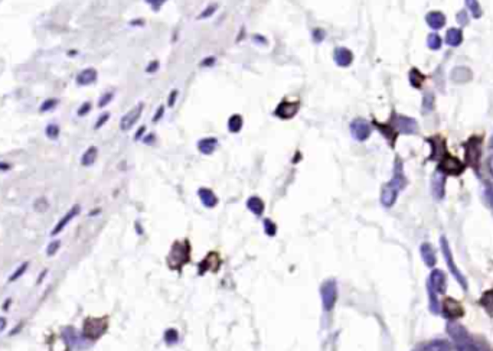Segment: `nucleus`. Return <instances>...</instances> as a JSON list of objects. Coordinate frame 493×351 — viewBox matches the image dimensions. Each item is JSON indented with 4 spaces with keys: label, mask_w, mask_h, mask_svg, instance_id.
Listing matches in <instances>:
<instances>
[{
    "label": "nucleus",
    "mask_w": 493,
    "mask_h": 351,
    "mask_svg": "<svg viewBox=\"0 0 493 351\" xmlns=\"http://www.w3.org/2000/svg\"><path fill=\"white\" fill-rule=\"evenodd\" d=\"M424 351H451V347L447 341L443 340H434L425 345Z\"/></svg>",
    "instance_id": "nucleus-28"
},
{
    "label": "nucleus",
    "mask_w": 493,
    "mask_h": 351,
    "mask_svg": "<svg viewBox=\"0 0 493 351\" xmlns=\"http://www.w3.org/2000/svg\"><path fill=\"white\" fill-rule=\"evenodd\" d=\"M441 309H443V315L446 316L447 319H450V321H454L457 318H461L463 314H465L463 305L454 298L444 299L443 301V305H441Z\"/></svg>",
    "instance_id": "nucleus-9"
},
{
    "label": "nucleus",
    "mask_w": 493,
    "mask_h": 351,
    "mask_svg": "<svg viewBox=\"0 0 493 351\" xmlns=\"http://www.w3.org/2000/svg\"><path fill=\"white\" fill-rule=\"evenodd\" d=\"M252 41H254V42H258V44L267 45V38H264V36H261V35H254L252 36Z\"/></svg>",
    "instance_id": "nucleus-53"
},
{
    "label": "nucleus",
    "mask_w": 493,
    "mask_h": 351,
    "mask_svg": "<svg viewBox=\"0 0 493 351\" xmlns=\"http://www.w3.org/2000/svg\"><path fill=\"white\" fill-rule=\"evenodd\" d=\"M392 127L399 133H404V134L418 133L417 120H414L413 117H408V116H402V114H394L392 116Z\"/></svg>",
    "instance_id": "nucleus-7"
},
{
    "label": "nucleus",
    "mask_w": 493,
    "mask_h": 351,
    "mask_svg": "<svg viewBox=\"0 0 493 351\" xmlns=\"http://www.w3.org/2000/svg\"><path fill=\"white\" fill-rule=\"evenodd\" d=\"M190 260V245L188 240L176 241L170 249L166 262L172 271H182V267Z\"/></svg>",
    "instance_id": "nucleus-2"
},
{
    "label": "nucleus",
    "mask_w": 493,
    "mask_h": 351,
    "mask_svg": "<svg viewBox=\"0 0 493 351\" xmlns=\"http://www.w3.org/2000/svg\"><path fill=\"white\" fill-rule=\"evenodd\" d=\"M198 197L200 202L207 207V208H214L216 204H218V197L215 195V193L209 188H199L198 190Z\"/></svg>",
    "instance_id": "nucleus-17"
},
{
    "label": "nucleus",
    "mask_w": 493,
    "mask_h": 351,
    "mask_svg": "<svg viewBox=\"0 0 493 351\" xmlns=\"http://www.w3.org/2000/svg\"><path fill=\"white\" fill-rule=\"evenodd\" d=\"M146 2L152 6V9L155 10V12H159L167 0H146Z\"/></svg>",
    "instance_id": "nucleus-42"
},
{
    "label": "nucleus",
    "mask_w": 493,
    "mask_h": 351,
    "mask_svg": "<svg viewBox=\"0 0 493 351\" xmlns=\"http://www.w3.org/2000/svg\"><path fill=\"white\" fill-rule=\"evenodd\" d=\"M242 126H244V119L241 114H233L228 120V130L231 133H238L241 132Z\"/></svg>",
    "instance_id": "nucleus-27"
},
{
    "label": "nucleus",
    "mask_w": 493,
    "mask_h": 351,
    "mask_svg": "<svg viewBox=\"0 0 493 351\" xmlns=\"http://www.w3.org/2000/svg\"><path fill=\"white\" fill-rule=\"evenodd\" d=\"M490 146L493 148V136H492V141H490Z\"/></svg>",
    "instance_id": "nucleus-58"
},
{
    "label": "nucleus",
    "mask_w": 493,
    "mask_h": 351,
    "mask_svg": "<svg viewBox=\"0 0 493 351\" xmlns=\"http://www.w3.org/2000/svg\"><path fill=\"white\" fill-rule=\"evenodd\" d=\"M420 252H421V256H423L424 263L427 264L428 267H432L436 264V260H437L434 247L430 243H423L421 247H420Z\"/></svg>",
    "instance_id": "nucleus-22"
},
{
    "label": "nucleus",
    "mask_w": 493,
    "mask_h": 351,
    "mask_svg": "<svg viewBox=\"0 0 493 351\" xmlns=\"http://www.w3.org/2000/svg\"><path fill=\"white\" fill-rule=\"evenodd\" d=\"M97 78H98V74L94 68H85L77 75V84L78 86H90V84L95 83Z\"/></svg>",
    "instance_id": "nucleus-20"
},
{
    "label": "nucleus",
    "mask_w": 493,
    "mask_h": 351,
    "mask_svg": "<svg viewBox=\"0 0 493 351\" xmlns=\"http://www.w3.org/2000/svg\"><path fill=\"white\" fill-rule=\"evenodd\" d=\"M337 283L335 279H328L326 282H323L322 288H320V296H322V305H323V311L325 312H330L337 302Z\"/></svg>",
    "instance_id": "nucleus-4"
},
{
    "label": "nucleus",
    "mask_w": 493,
    "mask_h": 351,
    "mask_svg": "<svg viewBox=\"0 0 493 351\" xmlns=\"http://www.w3.org/2000/svg\"><path fill=\"white\" fill-rule=\"evenodd\" d=\"M215 62H216V58L215 57H207L205 60H202L200 61V67H204V68H212L214 65H215Z\"/></svg>",
    "instance_id": "nucleus-43"
},
{
    "label": "nucleus",
    "mask_w": 493,
    "mask_h": 351,
    "mask_svg": "<svg viewBox=\"0 0 493 351\" xmlns=\"http://www.w3.org/2000/svg\"><path fill=\"white\" fill-rule=\"evenodd\" d=\"M466 6L469 12L472 13V16L475 19H480L482 15H483V10H482V6L479 3V0H466Z\"/></svg>",
    "instance_id": "nucleus-29"
},
{
    "label": "nucleus",
    "mask_w": 493,
    "mask_h": 351,
    "mask_svg": "<svg viewBox=\"0 0 493 351\" xmlns=\"http://www.w3.org/2000/svg\"><path fill=\"white\" fill-rule=\"evenodd\" d=\"M299 110H300V103L299 101H285L284 100V101H281L280 104L277 105L274 114L280 119L287 120V119L294 117L296 114L299 113Z\"/></svg>",
    "instance_id": "nucleus-11"
},
{
    "label": "nucleus",
    "mask_w": 493,
    "mask_h": 351,
    "mask_svg": "<svg viewBox=\"0 0 493 351\" xmlns=\"http://www.w3.org/2000/svg\"><path fill=\"white\" fill-rule=\"evenodd\" d=\"M414 351H418V350H414Z\"/></svg>",
    "instance_id": "nucleus-59"
},
{
    "label": "nucleus",
    "mask_w": 493,
    "mask_h": 351,
    "mask_svg": "<svg viewBox=\"0 0 493 351\" xmlns=\"http://www.w3.org/2000/svg\"><path fill=\"white\" fill-rule=\"evenodd\" d=\"M216 10H218V5L216 3H212V5H209L208 6L207 9L204 10V12H200L198 15V19H208V18H211L214 13H215Z\"/></svg>",
    "instance_id": "nucleus-38"
},
{
    "label": "nucleus",
    "mask_w": 493,
    "mask_h": 351,
    "mask_svg": "<svg viewBox=\"0 0 493 351\" xmlns=\"http://www.w3.org/2000/svg\"><path fill=\"white\" fill-rule=\"evenodd\" d=\"M218 148L216 138H204L198 142V150L204 155H212Z\"/></svg>",
    "instance_id": "nucleus-21"
},
{
    "label": "nucleus",
    "mask_w": 493,
    "mask_h": 351,
    "mask_svg": "<svg viewBox=\"0 0 493 351\" xmlns=\"http://www.w3.org/2000/svg\"><path fill=\"white\" fill-rule=\"evenodd\" d=\"M130 25H138V26H143L144 25V20H133V22H130Z\"/></svg>",
    "instance_id": "nucleus-56"
},
{
    "label": "nucleus",
    "mask_w": 493,
    "mask_h": 351,
    "mask_svg": "<svg viewBox=\"0 0 493 351\" xmlns=\"http://www.w3.org/2000/svg\"><path fill=\"white\" fill-rule=\"evenodd\" d=\"M79 212H81V207H79L78 204H75V205H74V207H72L71 210L67 211V212H65V215H64V217H62V219H61L60 221L56 223V224H55V227L52 228V231H51L52 237H55V236H58L60 233H62V231L65 230V227L68 226V224L71 223V221H72V220L77 217Z\"/></svg>",
    "instance_id": "nucleus-13"
},
{
    "label": "nucleus",
    "mask_w": 493,
    "mask_h": 351,
    "mask_svg": "<svg viewBox=\"0 0 493 351\" xmlns=\"http://www.w3.org/2000/svg\"><path fill=\"white\" fill-rule=\"evenodd\" d=\"M56 104H58V101H56V100H53V98L46 100V101H43V104L41 105V112H48V110L53 109Z\"/></svg>",
    "instance_id": "nucleus-44"
},
{
    "label": "nucleus",
    "mask_w": 493,
    "mask_h": 351,
    "mask_svg": "<svg viewBox=\"0 0 493 351\" xmlns=\"http://www.w3.org/2000/svg\"><path fill=\"white\" fill-rule=\"evenodd\" d=\"M440 245H441V250H443V255H444V259H446V263H447V267H449V272L453 275V278L458 282V285L463 288V289H467V281L466 278L463 276V273L460 272V269L457 267V264L454 262L453 259V253H451V249H450L449 243L446 237L440 238Z\"/></svg>",
    "instance_id": "nucleus-5"
},
{
    "label": "nucleus",
    "mask_w": 493,
    "mask_h": 351,
    "mask_svg": "<svg viewBox=\"0 0 493 351\" xmlns=\"http://www.w3.org/2000/svg\"><path fill=\"white\" fill-rule=\"evenodd\" d=\"M326 31L323 29V28H314L313 31H311V38H313V42L314 44H322L325 39H326Z\"/></svg>",
    "instance_id": "nucleus-33"
},
{
    "label": "nucleus",
    "mask_w": 493,
    "mask_h": 351,
    "mask_svg": "<svg viewBox=\"0 0 493 351\" xmlns=\"http://www.w3.org/2000/svg\"><path fill=\"white\" fill-rule=\"evenodd\" d=\"M427 289H428V293H430V308L434 314H437L440 309H439V301H437V293L427 285Z\"/></svg>",
    "instance_id": "nucleus-37"
},
{
    "label": "nucleus",
    "mask_w": 493,
    "mask_h": 351,
    "mask_svg": "<svg viewBox=\"0 0 493 351\" xmlns=\"http://www.w3.org/2000/svg\"><path fill=\"white\" fill-rule=\"evenodd\" d=\"M90 110H91V103L86 101V103H84V104L78 109V116H85V114L90 113Z\"/></svg>",
    "instance_id": "nucleus-46"
},
{
    "label": "nucleus",
    "mask_w": 493,
    "mask_h": 351,
    "mask_svg": "<svg viewBox=\"0 0 493 351\" xmlns=\"http://www.w3.org/2000/svg\"><path fill=\"white\" fill-rule=\"evenodd\" d=\"M487 165H489V171H490V174H492V176H493V156H490V158H489V162H487Z\"/></svg>",
    "instance_id": "nucleus-57"
},
{
    "label": "nucleus",
    "mask_w": 493,
    "mask_h": 351,
    "mask_svg": "<svg viewBox=\"0 0 493 351\" xmlns=\"http://www.w3.org/2000/svg\"><path fill=\"white\" fill-rule=\"evenodd\" d=\"M441 44H443V41H441L439 34H430V35L427 36V45H428V48L432 49V51L440 49Z\"/></svg>",
    "instance_id": "nucleus-31"
},
{
    "label": "nucleus",
    "mask_w": 493,
    "mask_h": 351,
    "mask_svg": "<svg viewBox=\"0 0 493 351\" xmlns=\"http://www.w3.org/2000/svg\"><path fill=\"white\" fill-rule=\"evenodd\" d=\"M424 79H425V77H424V74L420 70L413 68V70L410 71V83H411V86H413V87L415 88L421 87V84L424 83Z\"/></svg>",
    "instance_id": "nucleus-30"
},
{
    "label": "nucleus",
    "mask_w": 493,
    "mask_h": 351,
    "mask_svg": "<svg viewBox=\"0 0 493 351\" xmlns=\"http://www.w3.org/2000/svg\"><path fill=\"white\" fill-rule=\"evenodd\" d=\"M159 61L156 60V61H152L149 65L146 67V72H149V74H152V72H156V71L159 70Z\"/></svg>",
    "instance_id": "nucleus-49"
},
{
    "label": "nucleus",
    "mask_w": 493,
    "mask_h": 351,
    "mask_svg": "<svg viewBox=\"0 0 493 351\" xmlns=\"http://www.w3.org/2000/svg\"><path fill=\"white\" fill-rule=\"evenodd\" d=\"M144 132H146V126H141L140 129L137 130V133H136V136H134V139L136 141H138V139H141V136L144 134Z\"/></svg>",
    "instance_id": "nucleus-55"
},
{
    "label": "nucleus",
    "mask_w": 493,
    "mask_h": 351,
    "mask_svg": "<svg viewBox=\"0 0 493 351\" xmlns=\"http://www.w3.org/2000/svg\"><path fill=\"white\" fill-rule=\"evenodd\" d=\"M8 327V319L5 316H0V334L3 333Z\"/></svg>",
    "instance_id": "nucleus-54"
},
{
    "label": "nucleus",
    "mask_w": 493,
    "mask_h": 351,
    "mask_svg": "<svg viewBox=\"0 0 493 351\" xmlns=\"http://www.w3.org/2000/svg\"><path fill=\"white\" fill-rule=\"evenodd\" d=\"M178 96H179V91H178L176 88H173L172 91H170V94H169V98H167V105H169V107H173V105H175Z\"/></svg>",
    "instance_id": "nucleus-45"
},
{
    "label": "nucleus",
    "mask_w": 493,
    "mask_h": 351,
    "mask_svg": "<svg viewBox=\"0 0 493 351\" xmlns=\"http://www.w3.org/2000/svg\"><path fill=\"white\" fill-rule=\"evenodd\" d=\"M480 143L482 141L479 138H472L466 146V156L472 167H476L480 159Z\"/></svg>",
    "instance_id": "nucleus-16"
},
{
    "label": "nucleus",
    "mask_w": 493,
    "mask_h": 351,
    "mask_svg": "<svg viewBox=\"0 0 493 351\" xmlns=\"http://www.w3.org/2000/svg\"><path fill=\"white\" fill-rule=\"evenodd\" d=\"M27 267H29V262H23V263H22L20 266H19V267H17L15 272H13L12 275H10V276H9V279H8L9 283H13V282H16L17 279L20 278V276H23L26 271H27Z\"/></svg>",
    "instance_id": "nucleus-32"
},
{
    "label": "nucleus",
    "mask_w": 493,
    "mask_h": 351,
    "mask_svg": "<svg viewBox=\"0 0 493 351\" xmlns=\"http://www.w3.org/2000/svg\"><path fill=\"white\" fill-rule=\"evenodd\" d=\"M349 130H351V134L355 141L365 142L371 136L372 126L368 120H365L362 117H356L349 124Z\"/></svg>",
    "instance_id": "nucleus-6"
},
{
    "label": "nucleus",
    "mask_w": 493,
    "mask_h": 351,
    "mask_svg": "<svg viewBox=\"0 0 493 351\" xmlns=\"http://www.w3.org/2000/svg\"><path fill=\"white\" fill-rule=\"evenodd\" d=\"M479 302H480V305H482L484 311L493 318V289L486 290Z\"/></svg>",
    "instance_id": "nucleus-26"
},
{
    "label": "nucleus",
    "mask_w": 493,
    "mask_h": 351,
    "mask_svg": "<svg viewBox=\"0 0 493 351\" xmlns=\"http://www.w3.org/2000/svg\"><path fill=\"white\" fill-rule=\"evenodd\" d=\"M45 133H46V136H48L51 141H55V139H58V136H60V126L55 123L48 124V126H46V129H45Z\"/></svg>",
    "instance_id": "nucleus-35"
},
{
    "label": "nucleus",
    "mask_w": 493,
    "mask_h": 351,
    "mask_svg": "<svg viewBox=\"0 0 493 351\" xmlns=\"http://www.w3.org/2000/svg\"><path fill=\"white\" fill-rule=\"evenodd\" d=\"M333 61L340 68H347L354 62V52L346 46H337L333 51Z\"/></svg>",
    "instance_id": "nucleus-12"
},
{
    "label": "nucleus",
    "mask_w": 493,
    "mask_h": 351,
    "mask_svg": "<svg viewBox=\"0 0 493 351\" xmlns=\"http://www.w3.org/2000/svg\"><path fill=\"white\" fill-rule=\"evenodd\" d=\"M446 42L450 46H458V45L463 42V32L461 29H457V28H450L446 34Z\"/></svg>",
    "instance_id": "nucleus-24"
},
{
    "label": "nucleus",
    "mask_w": 493,
    "mask_h": 351,
    "mask_svg": "<svg viewBox=\"0 0 493 351\" xmlns=\"http://www.w3.org/2000/svg\"><path fill=\"white\" fill-rule=\"evenodd\" d=\"M108 322L105 318H86L82 327V335L86 341H94L107 331Z\"/></svg>",
    "instance_id": "nucleus-3"
},
{
    "label": "nucleus",
    "mask_w": 493,
    "mask_h": 351,
    "mask_svg": "<svg viewBox=\"0 0 493 351\" xmlns=\"http://www.w3.org/2000/svg\"><path fill=\"white\" fill-rule=\"evenodd\" d=\"M425 22H427V25L431 28V29L439 31V29H441V28L446 25V16H444V13H441L439 10H434V12L427 13Z\"/></svg>",
    "instance_id": "nucleus-18"
},
{
    "label": "nucleus",
    "mask_w": 493,
    "mask_h": 351,
    "mask_svg": "<svg viewBox=\"0 0 493 351\" xmlns=\"http://www.w3.org/2000/svg\"><path fill=\"white\" fill-rule=\"evenodd\" d=\"M264 231L268 237H274L277 234V226L270 219L264 220Z\"/></svg>",
    "instance_id": "nucleus-36"
},
{
    "label": "nucleus",
    "mask_w": 493,
    "mask_h": 351,
    "mask_svg": "<svg viewBox=\"0 0 493 351\" xmlns=\"http://www.w3.org/2000/svg\"><path fill=\"white\" fill-rule=\"evenodd\" d=\"M163 114H164V105H159V109H157V112H156V114L153 116V123H157L162 117H163Z\"/></svg>",
    "instance_id": "nucleus-48"
},
{
    "label": "nucleus",
    "mask_w": 493,
    "mask_h": 351,
    "mask_svg": "<svg viewBox=\"0 0 493 351\" xmlns=\"http://www.w3.org/2000/svg\"><path fill=\"white\" fill-rule=\"evenodd\" d=\"M457 20H458V23H461V25H466L467 22H469V18H467V13L465 12V10H461L460 13L457 15Z\"/></svg>",
    "instance_id": "nucleus-50"
},
{
    "label": "nucleus",
    "mask_w": 493,
    "mask_h": 351,
    "mask_svg": "<svg viewBox=\"0 0 493 351\" xmlns=\"http://www.w3.org/2000/svg\"><path fill=\"white\" fill-rule=\"evenodd\" d=\"M110 119V113H103V116H100V119L97 120V123H95V129H100L103 124H105V122Z\"/></svg>",
    "instance_id": "nucleus-47"
},
{
    "label": "nucleus",
    "mask_w": 493,
    "mask_h": 351,
    "mask_svg": "<svg viewBox=\"0 0 493 351\" xmlns=\"http://www.w3.org/2000/svg\"><path fill=\"white\" fill-rule=\"evenodd\" d=\"M432 109H434V96L430 94V93H427L423 98V110L431 112Z\"/></svg>",
    "instance_id": "nucleus-39"
},
{
    "label": "nucleus",
    "mask_w": 493,
    "mask_h": 351,
    "mask_svg": "<svg viewBox=\"0 0 493 351\" xmlns=\"http://www.w3.org/2000/svg\"><path fill=\"white\" fill-rule=\"evenodd\" d=\"M164 341L167 342L169 345L176 344V342L179 341V334H178V331H176L175 328H169V330H166V333H164Z\"/></svg>",
    "instance_id": "nucleus-34"
},
{
    "label": "nucleus",
    "mask_w": 493,
    "mask_h": 351,
    "mask_svg": "<svg viewBox=\"0 0 493 351\" xmlns=\"http://www.w3.org/2000/svg\"><path fill=\"white\" fill-rule=\"evenodd\" d=\"M439 171L444 175H460L465 171V165L457 158L446 155L444 158H441L439 164Z\"/></svg>",
    "instance_id": "nucleus-8"
},
{
    "label": "nucleus",
    "mask_w": 493,
    "mask_h": 351,
    "mask_svg": "<svg viewBox=\"0 0 493 351\" xmlns=\"http://www.w3.org/2000/svg\"><path fill=\"white\" fill-rule=\"evenodd\" d=\"M112 97H114V93H111V91H107V93H104L103 96L100 97V100H98V107H105V105H107L108 103H110V101H111Z\"/></svg>",
    "instance_id": "nucleus-41"
},
{
    "label": "nucleus",
    "mask_w": 493,
    "mask_h": 351,
    "mask_svg": "<svg viewBox=\"0 0 493 351\" xmlns=\"http://www.w3.org/2000/svg\"><path fill=\"white\" fill-rule=\"evenodd\" d=\"M398 193H399V190H397L392 184L388 182L387 185H384L382 186V191H381V204L384 207H387V208L392 207L395 204V201H397Z\"/></svg>",
    "instance_id": "nucleus-15"
},
{
    "label": "nucleus",
    "mask_w": 493,
    "mask_h": 351,
    "mask_svg": "<svg viewBox=\"0 0 493 351\" xmlns=\"http://www.w3.org/2000/svg\"><path fill=\"white\" fill-rule=\"evenodd\" d=\"M444 185H446V176L439 171L432 178V194L437 200H441L444 197Z\"/></svg>",
    "instance_id": "nucleus-19"
},
{
    "label": "nucleus",
    "mask_w": 493,
    "mask_h": 351,
    "mask_svg": "<svg viewBox=\"0 0 493 351\" xmlns=\"http://www.w3.org/2000/svg\"><path fill=\"white\" fill-rule=\"evenodd\" d=\"M447 334L451 337L457 351H482V348L476 344L475 340L470 337V334L467 333V330L463 325L457 324V322H449Z\"/></svg>",
    "instance_id": "nucleus-1"
},
{
    "label": "nucleus",
    "mask_w": 493,
    "mask_h": 351,
    "mask_svg": "<svg viewBox=\"0 0 493 351\" xmlns=\"http://www.w3.org/2000/svg\"><path fill=\"white\" fill-rule=\"evenodd\" d=\"M143 109H144V104H143V103H138L137 105H134L131 110H129L127 113L121 117L120 129L123 130V132H127V130H130V129L134 126V124L137 123L138 119H140V116H141V113H143Z\"/></svg>",
    "instance_id": "nucleus-10"
},
{
    "label": "nucleus",
    "mask_w": 493,
    "mask_h": 351,
    "mask_svg": "<svg viewBox=\"0 0 493 351\" xmlns=\"http://www.w3.org/2000/svg\"><path fill=\"white\" fill-rule=\"evenodd\" d=\"M156 142V136L153 134V133H150V134H147L146 138H143V143H146V145H153Z\"/></svg>",
    "instance_id": "nucleus-52"
},
{
    "label": "nucleus",
    "mask_w": 493,
    "mask_h": 351,
    "mask_svg": "<svg viewBox=\"0 0 493 351\" xmlns=\"http://www.w3.org/2000/svg\"><path fill=\"white\" fill-rule=\"evenodd\" d=\"M486 194H487V200H489V202H490V205H492V208H493V184L487 185Z\"/></svg>",
    "instance_id": "nucleus-51"
},
{
    "label": "nucleus",
    "mask_w": 493,
    "mask_h": 351,
    "mask_svg": "<svg viewBox=\"0 0 493 351\" xmlns=\"http://www.w3.org/2000/svg\"><path fill=\"white\" fill-rule=\"evenodd\" d=\"M428 286L436 293H444L446 292L447 283H446V275L443 273V271H440V269L432 271L431 275H430V279H428Z\"/></svg>",
    "instance_id": "nucleus-14"
},
{
    "label": "nucleus",
    "mask_w": 493,
    "mask_h": 351,
    "mask_svg": "<svg viewBox=\"0 0 493 351\" xmlns=\"http://www.w3.org/2000/svg\"><path fill=\"white\" fill-rule=\"evenodd\" d=\"M60 247H61L60 240H53V241H51V243L48 245V247H46V255L49 256V257L55 256L56 255V252L60 250Z\"/></svg>",
    "instance_id": "nucleus-40"
},
{
    "label": "nucleus",
    "mask_w": 493,
    "mask_h": 351,
    "mask_svg": "<svg viewBox=\"0 0 493 351\" xmlns=\"http://www.w3.org/2000/svg\"><path fill=\"white\" fill-rule=\"evenodd\" d=\"M97 156H98V149L95 146H90L84 152V155L81 156V165L82 167H91L97 160Z\"/></svg>",
    "instance_id": "nucleus-25"
},
{
    "label": "nucleus",
    "mask_w": 493,
    "mask_h": 351,
    "mask_svg": "<svg viewBox=\"0 0 493 351\" xmlns=\"http://www.w3.org/2000/svg\"><path fill=\"white\" fill-rule=\"evenodd\" d=\"M247 208H248L254 215L259 217V215H263V212H264V210H266V205H264V202H263V200H261L259 197L252 195V197H250V198L247 200Z\"/></svg>",
    "instance_id": "nucleus-23"
}]
</instances>
